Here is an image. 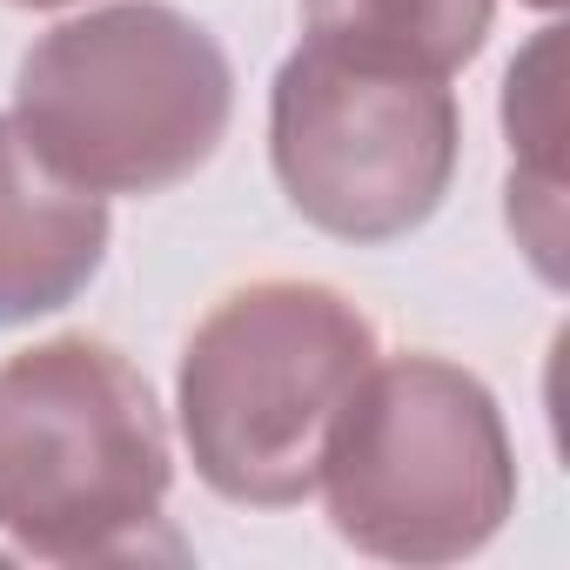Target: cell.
<instances>
[{
  "label": "cell",
  "mask_w": 570,
  "mask_h": 570,
  "mask_svg": "<svg viewBox=\"0 0 570 570\" xmlns=\"http://www.w3.org/2000/svg\"><path fill=\"white\" fill-rule=\"evenodd\" d=\"M175 450L148 376L95 336L0 363V537L41 563L181 557L168 530Z\"/></svg>",
  "instance_id": "obj_1"
},
{
  "label": "cell",
  "mask_w": 570,
  "mask_h": 570,
  "mask_svg": "<svg viewBox=\"0 0 570 570\" xmlns=\"http://www.w3.org/2000/svg\"><path fill=\"white\" fill-rule=\"evenodd\" d=\"M376 323L330 282H248L215 303L175 376L195 476L248 510L316 497L330 430L376 363Z\"/></svg>",
  "instance_id": "obj_2"
},
{
  "label": "cell",
  "mask_w": 570,
  "mask_h": 570,
  "mask_svg": "<svg viewBox=\"0 0 570 570\" xmlns=\"http://www.w3.org/2000/svg\"><path fill=\"white\" fill-rule=\"evenodd\" d=\"M235 115L222 41L168 0H115L41 35L14 75L28 148L95 195H161L208 168Z\"/></svg>",
  "instance_id": "obj_3"
},
{
  "label": "cell",
  "mask_w": 570,
  "mask_h": 570,
  "mask_svg": "<svg viewBox=\"0 0 570 570\" xmlns=\"http://www.w3.org/2000/svg\"><path fill=\"white\" fill-rule=\"evenodd\" d=\"M343 543L383 563H463L517 510V450L497 396L443 356H376L350 390L323 476Z\"/></svg>",
  "instance_id": "obj_4"
},
{
  "label": "cell",
  "mask_w": 570,
  "mask_h": 570,
  "mask_svg": "<svg viewBox=\"0 0 570 570\" xmlns=\"http://www.w3.org/2000/svg\"><path fill=\"white\" fill-rule=\"evenodd\" d=\"M463 108L450 81L296 48L268 88V161L289 208L356 248L423 228L456 175Z\"/></svg>",
  "instance_id": "obj_5"
},
{
  "label": "cell",
  "mask_w": 570,
  "mask_h": 570,
  "mask_svg": "<svg viewBox=\"0 0 570 570\" xmlns=\"http://www.w3.org/2000/svg\"><path fill=\"white\" fill-rule=\"evenodd\" d=\"M108 255V195L55 175L0 115V330L68 309Z\"/></svg>",
  "instance_id": "obj_6"
},
{
  "label": "cell",
  "mask_w": 570,
  "mask_h": 570,
  "mask_svg": "<svg viewBox=\"0 0 570 570\" xmlns=\"http://www.w3.org/2000/svg\"><path fill=\"white\" fill-rule=\"evenodd\" d=\"M497 0H303L309 48L450 81L490 41Z\"/></svg>",
  "instance_id": "obj_7"
},
{
  "label": "cell",
  "mask_w": 570,
  "mask_h": 570,
  "mask_svg": "<svg viewBox=\"0 0 570 570\" xmlns=\"http://www.w3.org/2000/svg\"><path fill=\"white\" fill-rule=\"evenodd\" d=\"M503 135H510V161H530V175H510V208L543 202L557 215V28H543L530 41V55L510 68L503 81Z\"/></svg>",
  "instance_id": "obj_8"
},
{
  "label": "cell",
  "mask_w": 570,
  "mask_h": 570,
  "mask_svg": "<svg viewBox=\"0 0 570 570\" xmlns=\"http://www.w3.org/2000/svg\"><path fill=\"white\" fill-rule=\"evenodd\" d=\"M8 8H75V0H8Z\"/></svg>",
  "instance_id": "obj_9"
},
{
  "label": "cell",
  "mask_w": 570,
  "mask_h": 570,
  "mask_svg": "<svg viewBox=\"0 0 570 570\" xmlns=\"http://www.w3.org/2000/svg\"><path fill=\"white\" fill-rule=\"evenodd\" d=\"M530 8H543V14H550V8H563V0H530Z\"/></svg>",
  "instance_id": "obj_10"
}]
</instances>
